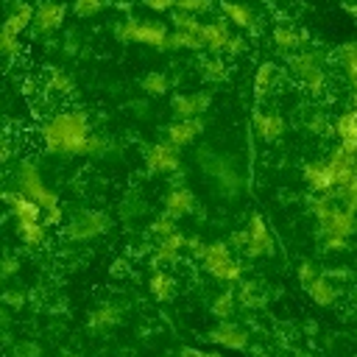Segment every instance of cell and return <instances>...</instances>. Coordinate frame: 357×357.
Here are the masks:
<instances>
[{
  "mask_svg": "<svg viewBox=\"0 0 357 357\" xmlns=\"http://www.w3.org/2000/svg\"><path fill=\"white\" fill-rule=\"evenodd\" d=\"M89 137H92V131L86 126L84 114H78V112L59 114L45 126V145L53 153H86Z\"/></svg>",
  "mask_w": 357,
  "mask_h": 357,
  "instance_id": "cell-1",
  "label": "cell"
},
{
  "mask_svg": "<svg viewBox=\"0 0 357 357\" xmlns=\"http://www.w3.org/2000/svg\"><path fill=\"white\" fill-rule=\"evenodd\" d=\"M17 187H20V192H25L28 198H33L42 209L59 206L56 192L45 184V178H42V173H39V167H36L33 162H22V165H20V170H17Z\"/></svg>",
  "mask_w": 357,
  "mask_h": 357,
  "instance_id": "cell-2",
  "label": "cell"
},
{
  "mask_svg": "<svg viewBox=\"0 0 357 357\" xmlns=\"http://www.w3.org/2000/svg\"><path fill=\"white\" fill-rule=\"evenodd\" d=\"M201 259H204V268L209 271V276H215L220 282H237L243 276L240 262L231 257L229 245H223V243H209Z\"/></svg>",
  "mask_w": 357,
  "mask_h": 357,
  "instance_id": "cell-3",
  "label": "cell"
},
{
  "mask_svg": "<svg viewBox=\"0 0 357 357\" xmlns=\"http://www.w3.org/2000/svg\"><path fill=\"white\" fill-rule=\"evenodd\" d=\"M117 36L126 39V42H142V45H151V47H167V31L165 25L159 22H123L117 28Z\"/></svg>",
  "mask_w": 357,
  "mask_h": 357,
  "instance_id": "cell-4",
  "label": "cell"
},
{
  "mask_svg": "<svg viewBox=\"0 0 357 357\" xmlns=\"http://www.w3.org/2000/svg\"><path fill=\"white\" fill-rule=\"evenodd\" d=\"M106 226H109V218H106L103 212L89 209V212L75 215V218L67 223V237H70V240H92V237L103 234Z\"/></svg>",
  "mask_w": 357,
  "mask_h": 357,
  "instance_id": "cell-5",
  "label": "cell"
},
{
  "mask_svg": "<svg viewBox=\"0 0 357 357\" xmlns=\"http://www.w3.org/2000/svg\"><path fill=\"white\" fill-rule=\"evenodd\" d=\"M245 231H248V240H245L243 251L248 257H265V254L273 251V237H271V231H268V226L262 223L259 215H251V223L245 226Z\"/></svg>",
  "mask_w": 357,
  "mask_h": 357,
  "instance_id": "cell-6",
  "label": "cell"
},
{
  "mask_svg": "<svg viewBox=\"0 0 357 357\" xmlns=\"http://www.w3.org/2000/svg\"><path fill=\"white\" fill-rule=\"evenodd\" d=\"M145 165L151 173H173L178 167V148L170 142H159L151 145L145 151Z\"/></svg>",
  "mask_w": 357,
  "mask_h": 357,
  "instance_id": "cell-7",
  "label": "cell"
},
{
  "mask_svg": "<svg viewBox=\"0 0 357 357\" xmlns=\"http://www.w3.org/2000/svg\"><path fill=\"white\" fill-rule=\"evenodd\" d=\"M3 198H6V204H8V212H11L14 223L42 220V206H39L33 198H28L25 192H20V190H11V192H6Z\"/></svg>",
  "mask_w": 357,
  "mask_h": 357,
  "instance_id": "cell-8",
  "label": "cell"
},
{
  "mask_svg": "<svg viewBox=\"0 0 357 357\" xmlns=\"http://www.w3.org/2000/svg\"><path fill=\"white\" fill-rule=\"evenodd\" d=\"M209 340L220 349H245L248 346V335L243 326L231 324V321H220L215 329H209Z\"/></svg>",
  "mask_w": 357,
  "mask_h": 357,
  "instance_id": "cell-9",
  "label": "cell"
},
{
  "mask_svg": "<svg viewBox=\"0 0 357 357\" xmlns=\"http://www.w3.org/2000/svg\"><path fill=\"white\" fill-rule=\"evenodd\" d=\"M293 70H296V75L304 81V86H307V89L321 92V86H324V70L318 67V61H315L310 53L293 56Z\"/></svg>",
  "mask_w": 357,
  "mask_h": 357,
  "instance_id": "cell-10",
  "label": "cell"
},
{
  "mask_svg": "<svg viewBox=\"0 0 357 357\" xmlns=\"http://www.w3.org/2000/svg\"><path fill=\"white\" fill-rule=\"evenodd\" d=\"M206 106H209V95H206V92L176 95V98H173V114H176L178 120L201 117V112H206Z\"/></svg>",
  "mask_w": 357,
  "mask_h": 357,
  "instance_id": "cell-11",
  "label": "cell"
},
{
  "mask_svg": "<svg viewBox=\"0 0 357 357\" xmlns=\"http://www.w3.org/2000/svg\"><path fill=\"white\" fill-rule=\"evenodd\" d=\"M335 134L340 139V148L357 156V109H349L335 120Z\"/></svg>",
  "mask_w": 357,
  "mask_h": 357,
  "instance_id": "cell-12",
  "label": "cell"
},
{
  "mask_svg": "<svg viewBox=\"0 0 357 357\" xmlns=\"http://www.w3.org/2000/svg\"><path fill=\"white\" fill-rule=\"evenodd\" d=\"M201 128H204L201 117L176 120V123L167 128V142H170V145H176V148H184V145H190V142H192V139L201 134Z\"/></svg>",
  "mask_w": 357,
  "mask_h": 357,
  "instance_id": "cell-13",
  "label": "cell"
},
{
  "mask_svg": "<svg viewBox=\"0 0 357 357\" xmlns=\"http://www.w3.org/2000/svg\"><path fill=\"white\" fill-rule=\"evenodd\" d=\"M61 20H64V6H59V3H42L36 8V14H33V28L42 31V33H47V31H56L61 25Z\"/></svg>",
  "mask_w": 357,
  "mask_h": 357,
  "instance_id": "cell-14",
  "label": "cell"
},
{
  "mask_svg": "<svg viewBox=\"0 0 357 357\" xmlns=\"http://www.w3.org/2000/svg\"><path fill=\"white\" fill-rule=\"evenodd\" d=\"M254 128H257L259 139H265V142H273V139H279L284 134V123L273 112H257L254 114Z\"/></svg>",
  "mask_w": 357,
  "mask_h": 357,
  "instance_id": "cell-15",
  "label": "cell"
},
{
  "mask_svg": "<svg viewBox=\"0 0 357 357\" xmlns=\"http://www.w3.org/2000/svg\"><path fill=\"white\" fill-rule=\"evenodd\" d=\"M192 206H195V198L187 187H173L165 198V209L170 218H184L187 212H192Z\"/></svg>",
  "mask_w": 357,
  "mask_h": 357,
  "instance_id": "cell-16",
  "label": "cell"
},
{
  "mask_svg": "<svg viewBox=\"0 0 357 357\" xmlns=\"http://www.w3.org/2000/svg\"><path fill=\"white\" fill-rule=\"evenodd\" d=\"M307 293H310V298H312L315 304H321V307H329V304H335V298H337V287L332 284V279H329L326 273H318V276L307 284Z\"/></svg>",
  "mask_w": 357,
  "mask_h": 357,
  "instance_id": "cell-17",
  "label": "cell"
},
{
  "mask_svg": "<svg viewBox=\"0 0 357 357\" xmlns=\"http://www.w3.org/2000/svg\"><path fill=\"white\" fill-rule=\"evenodd\" d=\"M187 248V237L181 231H173L170 237H162L159 245H156V254H153V262H173L178 259V254Z\"/></svg>",
  "mask_w": 357,
  "mask_h": 357,
  "instance_id": "cell-18",
  "label": "cell"
},
{
  "mask_svg": "<svg viewBox=\"0 0 357 357\" xmlns=\"http://www.w3.org/2000/svg\"><path fill=\"white\" fill-rule=\"evenodd\" d=\"M33 14H36V8H31L28 3H17V6H14V11L6 17L3 31H8V33H14V36H20V33H22V28H28V25L33 22Z\"/></svg>",
  "mask_w": 357,
  "mask_h": 357,
  "instance_id": "cell-19",
  "label": "cell"
},
{
  "mask_svg": "<svg viewBox=\"0 0 357 357\" xmlns=\"http://www.w3.org/2000/svg\"><path fill=\"white\" fill-rule=\"evenodd\" d=\"M201 39H204V47L209 50H226V42L231 39L226 22H206L201 28Z\"/></svg>",
  "mask_w": 357,
  "mask_h": 357,
  "instance_id": "cell-20",
  "label": "cell"
},
{
  "mask_svg": "<svg viewBox=\"0 0 357 357\" xmlns=\"http://www.w3.org/2000/svg\"><path fill=\"white\" fill-rule=\"evenodd\" d=\"M148 287H151V296L156 301H167L176 293V279L170 273H165V271H153L151 279H148Z\"/></svg>",
  "mask_w": 357,
  "mask_h": 357,
  "instance_id": "cell-21",
  "label": "cell"
},
{
  "mask_svg": "<svg viewBox=\"0 0 357 357\" xmlns=\"http://www.w3.org/2000/svg\"><path fill=\"white\" fill-rule=\"evenodd\" d=\"M223 11H226V17L234 22V25H240V28H257V14L248 8V6H240V3H231V0H223Z\"/></svg>",
  "mask_w": 357,
  "mask_h": 357,
  "instance_id": "cell-22",
  "label": "cell"
},
{
  "mask_svg": "<svg viewBox=\"0 0 357 357\" xmlns=\"http://www.w3.org/2000/svg\"><path fill=\"white\" fill-rule=\"evenodd\" d=\"M17 234L22 237L25 245H42L45 243V234H47V223L42 220H28V223H17Z\"/></svg>",
  "mask_w": 357,
  "mask_h": 357,
  "instance_id": "cell-23",
  "label": "cell"
},
{
  "mask_svg": "<svg viewBox=\"0 0 357 357\" xmlns=\"http://www.w3.org/2000/svg\"><path fill=\"white\" fill-rule=\"evenodd\" d=\"M120 321V307H114V304H103V307H98L92 315H89V326L92 329H109V326H114Z\"/></svg>",
  "mask_w": 357,
  "mask_h": 357,
  "instance_id": "cell-24",
  "label": "cell"
},
{
  "mask_svg": "<svg viewBox=\"0 0 357 357\" xmlns=\"http://www.w3.org/2000/svg\"><path fill=\"white\" fill-rule=\"evenodd\" d=\"M167 47H173V50H201L204 39L198 33H190V31H173L167 36Z\"/></svg>",
  "mask_w": 357,
  "mask_h": 357,
  "instance_id": "cell-25",
  "label": "cell"
},
{
  "mask_svg": "<svg viewBox=\"0 0 357 357\" xmlns=\"http://www.w3.org/2000/svg\"><path fill=\"white\" fill-rule=\"evenodd\" d=\"M234 307H237V296H234L231 290H223V293H218L215 301H212V315H215L218 321H229V318L234 315Z\"/></svg>",
  "mask_w": 357,
  "mask_h": 357,
  "instance_id": "cell-26",
  "label": "cell"
},
{
  "mask_svg": "<svg viewBox=\"0 0 357 357\" xmlns=\"http://www.w3.org/2000/svg\"><path fill=\"white\" fill-rule=\"evenodd\" d=\"M271 84H273V64L265 61V64L257 67V75H254V92H257V98H265L268 89H271Z\"/></svg>",
  "mask_w": 357,
  "mask_h": 357,
  "instance_id": "cell-27",
  "label": "cell"
},
{
  "mask_svg": "<svg viewBox=\"0 0 357 357\" xmlns=\"http://www.w3.org/2000/svg\"><path fill=\"white\" fill-rule=\"evenodd\" d=\"M170 22H173L176 31H190V33H198V36H201V28H204L195 20V14H190V11H173L170 14Z\"/></svg>",
  "mask_w": 357,
  "mask_h": 357,
  "instance_id": "cell-28",
  "label": "cell"
},
{
  "mask_svg": "<svg viewBox=\"0 0 357 357\" xmlns=\"http://www.w3.org/2000/svg\"><path fill=\"white\" fill-rule=\"evenodd\" d=\"M273 42H276V47H282V50H293V47L301 45V36H298L290 25H276V31H273Z\"/></svg>",
  "mask_w": 357,
  "mask_h": 357,
  "instance_id": "cell-29",
  "label": "cell"
},
{
  "mask_svg": "<svg viewBox=\"0 0 357 357\" xmlns=\"http://www.w3.org/2000/svg\"><path fill=\"white\" fill-rule=\"evenodd\" d=\"M257 293H259V287H257L254 282H243V284H240V293H237V301H240L243 307H262L265 298L257 296Z\"/></svg>",
  "mask_w": 357,
  "mask_h": 357,
  "instance_id": "cell-30",
  "label": "cell"
},
{
  "mask_svg": "<svg viewBox=\"0 0 357 357\" xmlns=\"http://www.w3.org/2000/svg\"><path fill=\"white\" fill-rule=\"evenodd\" d=\"M343 61H346V73H349V81H351V86H354V92H357V45L354 42H349V45H343Z\"/></svg>",
  "mask_w": 357,
  "mask_h": 357,
  "instance_id": "cell-31",
  "label": "cell"
},
{
  "mask_svg": "<svg viewBox=\"0 0 357 357\" xmlns=\"http://www.w3.org/2000/svg\"><path fill=\"white\" fill-rule=\"evenodd\" d=\"M142 89H145L148 95H165V92H167V78H165L162 73H148V75L142 78Z\"/></svg>",
  "mask_w": 357,
  "mask_h": 357,
  "instance_id": "cell-32",
  "label": "cell"
},
{
  "mask_svg": "<svg viewBox=\"0 0 357 357\" xmlns=\"http://www.w3.org/2000/svg\"><path fill=\"white\" fill-rule=\"evenodd\" d=\"M176 218H170V215H165V218H156L153 223H151V231L162 240V237H170L173 231H176V223H173Z\"/></svg>",
  "mask_w": 357,
  "mask_h": 357,
  "instance_id": "cell-33",
  "label": "cell"
},
{
  "mask_svg": "<svg viewBox=\"0 0 357 357\" xmlns=\"http://www.w3.org/2000/svg\"><path fill=\"white\" fill-rule=\"evenodd\" d=\"M176 8H178V11L198 14V11H209L212 3H209V0H176Z\"/></svg>",
  "mask_w": 357,
  "mask_h": 357,
  "instance_id": "cell-34",
  "label": "cell"
},
{
  "mask_svg": "<svg viewBox=\"0 0 357 357\" xmlns=\"http://www.w3.org/2000/svg\"><path fill=\"white\" fill-rule=\"evenodd\" d=\"M100 6H103V0H75V14L78 17H92V14H98L100 11Z\"/></svg>",
  "mask_w": 357,
  "mask_h": 357,
  "instance_id": "cell-35",
  "label": "cell"
},
{
  "mask_svg": "<svg viewBox=\"0 0 357 357\" xmlns=\"http://www.w3.org/2000/svg\"><path fill=\"white\" fill-rule=\"evenodd\" d=\"M50 84H53V89H56V92H73V78H70V75H64V73H59V70H53Z\"/></svg>",
  "mask_w": 357,
  "mask_h": 357,
  "instance_id": "cell-36",
  "label": "cell"
},
{
  "mask_svg": "<svg viewBox=\"0 0 357 357\" xmlns=\"http://www.w3.org/2000/svg\"><path fill=\"white\" fill-rule=\"evenodd\" d=\"M17 47H20V45H17V36L8 33V31H3V33H0V50H3V56L11 59V56L17 53Z\"/></svg>",
  "mask_w": 357,
  "mask_h": 357,
  "instance_id": "cell-37",
  "label": "cell"
},
{
  "mask_svg": "<svg viewBox=\"0 0 357 357\" xmlns=\"http://www.w3.org/2000/svg\"><path fill=\"white\" fill-rule=\"evenodd\" d=\"M324 248H329V251H343L346 248V237H337V234H324Z\"/></svg>",
  "mask_w": 357,
  "mask_h": 357,
  "instance_id": "cell-38",
  "label": "cell"
},
{
  "mask_svg": "<svg viewBox=\"0 0 357 357\" xmlns=\"http://www.w3.org/2000/svg\"><path fill=\"white\" fill-rule=\"evenodd\" d=\"M0 268H3V271H0V273H3V279H8V276H14V273L20 271V259H17V257H6Z\"/></svg>",
  "mask_w": 357,
  "mask_h": 357,
  "instance_id": "cell-39",
  "label": "cell"
},
{
  "mask_svg": "<svg viewBox=\"0 0 357 357\" xmlns=\"http://www.w3.org/2000/svg\"><path fill=\"white\" fill-rule=\"evenodd\" d=\"M315 276H318V271H315L310 262H301V268H298V279H301V284L307 287V284H310Z\"/></svg>",
  "mask_w": 357,
  "mask_h": 357,
  "instance_id": "cell-40",
  "label": "cell"
},
{
  "mask_svg": "<svg viewBox=\"0 0 357 357\" xmlns=\"http://www.w3.org/2000/svg\"><path fill=\"white\" fill-rule=\"evenodd\" d=\"M204 73H206V78H212V81H220V78L226 75V73H223V67H220V61H215V59H212V61H206V70H204Z\"/></svg>",
  "mask_w": 357,
  "mask_h": 357,
  "instance_id": "cell-41",
  "label": "cell"
},
{
  "mask_svg": "<svg viewBox=\"0 0 357 357\" xmlns=\"http://www.w3.org/2000/svg\"><path fill=\"white\" fill-rule=\"evenodd\" d=\"M14 357H39V349L31 343H20V346H14Z\"/></svg>",
  "mask_w": 357,
  "mask_h": 357,
  "instance_id": "cell-42",
  "label": "cell"
},
{
  "mask_svg": "<svg viewBox=\"0 0 357 357\" xmlns=\"http://www.w3.org/2000/svg\"><path fill=\"white\" fill-rule=\"evenodd\" d=\"M145 6L153 8V11H173L176 8V0H145Z\"/></svg>",
  "mask_w": 357,
  "mask_h": 357,
  "instance_id": "cell-43",
  "label": "cell"
},
{
  "mask_svg": "<svg viewBox=\"0 0 357 357\" xmlns=\"http://www.w3.org/2000/svg\"><path fill=\"white\" fill-rule=\"evenodd\" d=\"M187 248H190L195 257H204V251H206V245L201 243V237H187Z\"/></svg>",
  "mask_w": 357,
  "mask_h": 357,
  "instance_id": "cell-44",
  "label": "cell"
},
{
  "mask_svg": "<svg viewBox=\"0 0 357 357\" xmlns=\"http://www.w3.org/2000/svg\"><path fill=\"white\" fill-rule=\"evenodd\" d=\"M3 301L11 304V307H22V304H25V293H11V290H8V293L3 296Z\"/></svg>",
  "mask_w": 357,
  "mask_h": 357,
  "instance_id": "cell-45",
  "label": "cell"
},
{
  "mask_svg": "<svg viewBox=\"0 0 357 357\" xmlns=\"http://www.w3.org/2000/svg\"><path fill=\"white\" fill-rule=\"evenodd\" d=\"M59 220H61V209H59V206L45 209V223H47V226H53V223H59Z\"/></svg>",
  "mask_w": 357,
  "mask_h": 357,
  "instance_id": "cell-46",
  "label": "cell"
},
{
  "mask_svg": "<svg viewBox=\"0 0 357 357\" xmlns=\"http://www.w3.org/2000/svg\"><path fill=\"white\" fill-rule=\"evenodd\" d=\"M243 45H245V42H243L240 36H231V39L226 42V53H240V50H243Z\"/></svg>",
  "mask_w": 357,
  "mask_h": 357,
  "instance_id": "cell-47",
  "label": "cell"
},
{
  "mask_svg": "<svg viewBox=\"0 0 357 357\" xmlns=\"http://www.w3.org/2000/svg\"><path fill=\"white\" fill-rule=\"evenodd\" d=\"M178 357H206V351H198V349H184Z\"/></svg>",
  "mask_w": 357,
  "mask_h": 357,
  "instance_id": "cell-48",
  "label": "cell"
},
{
  "mask_svg": "<svg viewBox=\"0 0 357 357\" xmlns=\"http://www.w3.org/2000/svg\"><path fill=\"white\" fill-rule=\"evenodd\" d=\"M206 357H223V354H218V351H206Z\"/></svg>",
  "mask_w": 357,
  "mask_h": 357,
  "instance_id": "cell-49",
  "label": "cell"
}]
</instances>
